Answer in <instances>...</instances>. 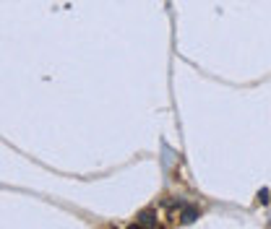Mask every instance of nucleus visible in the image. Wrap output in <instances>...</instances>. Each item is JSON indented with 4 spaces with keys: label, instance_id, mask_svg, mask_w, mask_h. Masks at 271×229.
I'll list each match as a JSON object with an SVG mask.
<instances>
[{
    "label": "nucleus",
    "instance_id": "obj_1",
    "mask_svg": "<svg viewBox=\"0 0 271 229\" xmlns=\"http://www.w3.org/2000/svg\"><path fill=\"white\" fill-rule=\"evenodd\" d=\"M136 221H138V227H141V229H156V211H154V209L141 211Z\"/></svg>",
    "mask_w": 271,
    "mask_h": 229
},
{
    "label": "nucleus",
    "instance_id": "obj_3",
    "mask_svg": "<svg viewBox=\"0 0 271 229\" xmlns=\"http://www.w3.org/2000/svg\"><path fill=\"white\" fill-rule=\"evenodd\" d=\"M258 198H261V203H269V190H261Z\"/></svg>",
    "mask_w": 271,
    "mask_h": 229
},
{
    "label": "nucleus",
    "instance_id": "obj_2",
    "mask_svg": "<svg viewBox=\"0 0 271 229\" xmlns=\"http://www.w3.org/2000/svg\"><path fill=\"white\" fill-rule=\"evenodd\" d=\"M195 216H198V211H195V209H185V211H183V221H185V224L195 221Z\"/></svg>",
    "mask_w": 271,
    "mask_h": 229
}]
</instances>
